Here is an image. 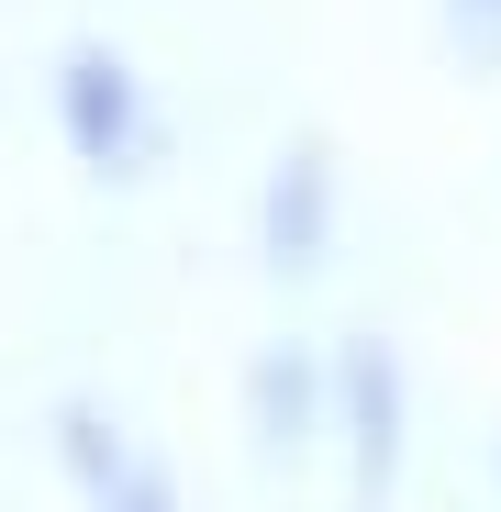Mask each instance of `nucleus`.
<instances>
[{"mask_svg":"<svg viewBox=\"0 0 501 512\" xmlns=\"http://www.w3.org/2000/svg\"><path fill=\"white\" fill-rule=\"evenodd\" d=\"M357 457H368V479H390V457H401V379H390V357H368L357 368Z\"/></svg>","mask_w":501,"mask_h":512,"instance_id":"1","label":"nucleus"},{"mask_svg":"<svg viewBox=\"0 0 501 512\" xmlns=\"http://www.w3.org/2000/svg\"><path fill=\"white\" fill-rule=\"evenodd\" d=\"M446 34L468 56H501V0H446Z\"/></svg>","mask_w":501,"mask_h":512,"instance_id":"2","label":"nucleus"},{"mask_svg":"<svg viewBox=\"0 0 501 512\" xmlns=\"http://www.w3.org/2000/svg\"><path fill=\"white\" fill-rule=\"evenodd\" d=\"M490 479H501V457H490Z\"/></svg>","mask_w":501,"mask_h":512,"instance_id":"3","label":"nucleus"}]
</instances>
